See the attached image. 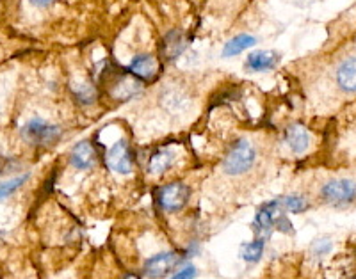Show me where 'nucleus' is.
<instances>
[{
    "mask_svg": "<svg viewBox=\"0 0 356 279\" xmlns=\"http://www.w3.org/2000/svg\"><path fill=\"white\" fill-rule=\"evenodd\" d=\"M257 160V150L253 142L248 139H239L232 146L228 155L222 160V171L230 176H239L248 173Z\"/></svg>",
    "mask_w": 356,
    "mask_h": 279,
    "instance_id": "obj_1",
    "label": "nucleus"
},
{
    "mask_svg": "<svg viewBox=\"0 0 356 279\" xmlns=\"http://www.w3.org/2000/svg\"><path fill=\"white\" fill-rule=\"evenodd\" d=\"M61 128L43 117H33L22 128L25 141L33 146H52L61 139Z\"/></svg>",
    "mask_w": 356,
    "mask_h": 279,
    "instance_id": "obj_2",
    "label": "nucleus"
},
{
    "mask_svg": "<svg viewBox=\"0 0 356 279\" xmlns=\"http://www.w3.org/2000/svg\"><path fill=\"white\" fill-rule=\"evenodd\" d=\"M321 196L333 207H348L356 201V182L351 178L330 180L321 189Z\"/></svg>",
    "mask_w": 356,
    "mask_h": 279,
    "instance_id": "obj_3",
    "label": "nucleus"
},
{
    "mask_svg": "<svg viewBox=\"0 0 356 279\" xmlns=\"http://www.w3.org/2000/svg\"><path fill=\"white\" fill-rule=\"evenodd\" d=\"M191 196V190L186 183L173 182L170 185L162 187L159 192V205L166 212L182 210L187 205Z\"/></svg>",
    "mask_w": 356,
    "mask_h": 279,
    "instance_id": "obj_4",
    "label": "nucleus"
},
{
    "mask_svg": "<svg viewBox=\"0 0 356 279\" xmlns=\"http://www.w3.org/2000/svg\"><path fill=\"white\" fill-rule=\"evenodd\" d=\"M106 162L114 173L129 174L132 171V151L125 139H116L106 151Z\"/></svg>",
    "mask_w": 356,
    "mask_h": 279,
    "instance_id": "obj_5",
    "label": "nucleus"
},
{
    "mask_svg": "<svg viewBox=\"0 0 356 279\" xmlns=\"http://www.w3.org/2000/svg\"><path fill=\"white\" fill-rule=\"evenodd\" d=\"M107 77L113 78L111 94H113L118 101L132 100L134 96H138V94L141 93V81L134 77V75H130V73L120 71L116 73V75H107Z\"/></svg>",
    "mask_w": 356,
    "mask_h": 279,
    "instance_id": "obj_6",
    "label": "nucleus"
},
{
    "mask_svg": "<svg viewBox=\"0 0 356 279\" xmlns=\"http://www.w3.org/2000/svg\"><path fill=\"white\" fill-rule=\"evenodd\" d=\"M129 73L141 82H154L159 75V62L152 53H138L132 57Z\"/></svg>",
    "mask_w": 356,
    "mask_h": 279,
    "instance_id": "obj_7",
    "label": "nucleus"
},
{
    "mask_svg": "<svg viewBox=\"0 0 356 279\" xmlns=\"http://www.w3.org/2000/svg\"><path fill=\"white\" fill-rule=\"evenodd\" d=\"M180 260V256L175 251L168 253H159V255L152 256V258L146 260L145 263V274L152 279L164 278L171 269L175 267Z\"/></svg>",
    "mask_w": 356,
    "mask_h": 279,
    "instance_id": "obj_8",
    "label": "nucleus"
},
{
    "mask_svg": "<svg viewBox=\"0 0 356 279\" xmlns=\"http://www.w3.org/2000/svg\"><path fill=\"white\" fill-rule=\"evenodd\" d=\"M335 81L344 93H356V56H348L339 62L335 69Z\"/></svg>",
    "mask_w": 356,
    "mask_h": 279,
    "instance_id": "obj_9",
    "label": "nucleus"
},
{
    "mask_svg": "<svg viewBox=\"0 0 356 279\" xmlns=\"http://www.w3.org/2000/svg\"><path fill=\"white\" fill-rule=\"evenodd\" d=\"M70 162L75 169L86 171L91 169L97 162V150L89 141H81L79 144L73 146L72 153H70Z\"/></svg>",
    "mask_w": 356,
    "mask_h": 279,
    "instance_id": "obj_10",
    "label": "nucleus"
},
{
    "mask_svg": "<svg viewBox=\"0 0 356 279\" xmlns=\"http://www.w3.org/2000/svg\"><path fill=\"white\" fill-rule=\"evenodd\" d=\"M285 144L291 148L292 153H305L308 150V146H310V132L303 125L294 123V125L285 130Z\"/></svg>",
    "mask_w": 356,
    "mask_h": 279,
    "instance_id": "obj_11",
    "label": "nucleus"
},
{
    "mask_svg": "<svg viewBox=\"0 0 356 279\" xmlns=\"http://www.w3.org/2000/svg\"><path fill=\"white\" fill-rule=\"evenodd\" d=\"M278 61L280 56L275 50H257L246 59V68L251 71H269L278 66Z\"/></svg>",
    "mask_w": 356,
    "mask_h": 279,
    "instance_id": "obj_12",
    "label": "nucleus"
},
{
    "mask_svg": "<svg viewBox=\"0 0 356 279\" xmlns=\"http://www.w3.org/2000/svg\"><path fill=\"white\" fill-rule=\"evenodd\" d=\"M175 162V153L168 148H162L157 150L150 158H148V173L154 174V176H161V174L166 173Z\"/></svg>",
    "mask_w": 356,
    "mask_h": 279,
    "instance_id": "obj_13",
    "label": "nucleus"
},
{
    "mask_svg": "<svg viewBox=\"0 0 356 279\" xmlns=\"http://www.w3.org/2000/svg\"><path fill=\"white\" fill-rule=\"evenodd\" d=\"M162 107L171 114H180L189 107V100L186 94L178 90H168L166 93H162Z\"/></svg>",
    "mask_w": 356,
    "mask_h": 279,
    "instance_id": "obj_14",
    "label": "nucleus"
},
{
    "mask_svg": "<svg viewBox=\"0 0 356 279\" xmlns=\"http://www.w3.org/2000/svg\"><path fill=\"white\" fill-rule=\"evenodd\" d=\"M186 50V40L180 33H170L166 37H164V43H162V53L166 57L168 61H173L177 59L180 53Z\"/></svg>",
    "mask_w": 356,
    "mask_h": 279,
    "instance_id": "obj_15",
    "label": "nucleus"
},
{
    "mask_svg": "<svg viewBox=\"0 0 356 279\" xmlns=\"http://www.w3.org/2000/svg\"><path fill=\"white\" fill-rule=\"evenodd\" d=\"M255 43L257 40L253 36H250V34H239V36L232 37L227 45H225V49H222V56L225 57L239 56V53H243L244 50H248L250 46L255 45Z\"/></svg>",
    "mask_w": 356,
    "mask_h": 279,
    "instance_id": "obj_16",
    "label": "nucleus"
},
{
    "mask_svg": "<svg viewBox=\"0 0 356 279\" xmlns=\"http://www.w3.org/2000/svg\"><path fill=\"white\" fill-rule=\"evenodd\" d=\"M72 93L75 100L82 105H91L97 100V87L88 81H79L72 85Z\"/></svg>",
    "mask_w": 356,
    "mask_h": 279,
    "instance_id": "obj_17",
    "label": "nucleus"
},
{
    "mask_svg": "<svg viewBox=\"0 0 356 279\" xmlns=\"http://www.w3.org/2000/svg\"><path fill=\"white\" fill-rule=\"evenodd\" d=\"M280 203V207L285 208V210L292 212V214H301L308 208V201L303 196L292 194V196H284V198L276 199Z\"/></svg>",
    "mask_w": 356,
    "mask_h": 279,
    "instance_id": "obj_18",
    "label": "nucleus"
},
{
    "mask_svg": "<svg viewBox=\"0 0 356 279\" xmlns=\"http://www.w3.org/2000/svg\"><path fill=\"white\" fill-rule=\"evenodd\" d=\"M264 244H266L264 242V239H257L250 244H244L243 251H241V256H243L246 262H251V263L259 262L260 256H262V253H264Z\"/></svg>",
    "mask_w": 356,
    "mask_h": 279,
    "instance_id": "obj_19",
    "label": "nucleus"
},
{
    "mask_svg": "<svg viewBox=\"0 0 356 279\" xmlns=\"http://www.w3.org/2000/svg\"><path fill=\"white\" fill-rule=\"evenodd\" d=\"M29 180V174H22V176H17V178H11V180H6V182H0V201L9 196H13L24 185L25 182Z\"/></svg>",
    "mask_w": 356,
    "mask_h": 279,
    "instance_id": "obj_20",
    "label": "nucleus"
},
{
    "mask_svg": "<svg viewBox=\"0 0 356 279\" xmlns=\"http://www.w3.org/2000/svg\"><path fill=\"white\" fill-rule=\"evenodd\" d=\"M195 278H196V267L187 265V267L180 269V271H178L171 279H195Z\"/></svg>",
    "mask_w": 356,
    "mask_h": 279,
    "instance_id": "obj_21",
    "label": "nucleus"
},
{
    "mask_svg": "<svg viewBox=\"0 0 356 279\" xmlns=\"http://www.w3.org/2000/svg\"><path fill=\"white\" fill-rule=\"evenodd\" d=\"M29 2H31L33 6H36V8L43 9V8H49V6H52L56 0H29Z\"/></svg>",
    "mask_w": 356,
    "mask_h": 279,
    "instance_id": "obj_22",
    "label": "nucleus"
}]
</instances>
